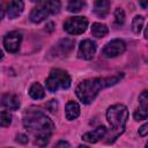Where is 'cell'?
Masks as SVG:
<instances>
[{"label":"cell","mask_w":148,"mask_h":148,"mask_svg":"<svg viewBox=\"0 0 148 148\" xmlns=\"http://www.w3.org/2000/svg\"><path fill=\"white\" fill-rule=\"evenodd\" d=\"M30 1H32V2H42L43 0H30Z\"/></svg>","instance_id":"83f0119b"},{"label":"cell","mask_w":148,"mask_h":148,"mask_svg":"<svg viewBox=\"0 0 148 148\" xmlns=\"http://www.w3.org/2000/svg\"><path fill=\"white\" fill-rule=\"evenodd\" d=\"M145 37L148 38V25H147V28H146V30H145Z\"/></svg>","instance_id":"4316f807"},{"label":"cell","mask_w":148,"mask_h":148,"mask_svg":"<svg viewBox=\"0 0 148 148\" xmlns=\"http://www.w3.org/2000/svg\"><path fill=\"white\" fill-rule=\"evenodd\" d=\"M139 134L141 136H145V135H148V123L143 124L140 128H139Z\"/></svg>","instance_id":"603a6c76"},{"label":"cell","mask_w":148,"mask_h":148,"mask_svg":"<svg viewBox=\"0 0 148 148\" xmlns=\"http://www.w3.org/2000/svg\"><path fill=\"white\" fill-rule=\"evenodd\" d=\"M108 133V130L104 127V126H99L97 127L96 130L94 131H90V132H87L86 134H83L82 139L89 143H95L97 141H99L101 139H104L105 135Z\"/></svg>","instance_id":"8fae6325"},{"label":"cell","mask_w":148,"mask_h":148,"mask_svg":"<svg viewBox=\"0 0 148 148\" xmlns=\"http://www.w3.org/2000/svg\"><path fill=\"white\" fill-rule=\"evenodd\" d=\"M146 146H147V147H148V142H147V143H146Z\"/></svg>","instance_id":"f1b7e54d"},{"label":"cell","mask_w":148,"mask_h":148,"mask_svg":"<svg viewBox=\"0 0 148 148\" xmlns=\"http://www.w3.org/2000/svg\"><path fill=\"white\" fill-rule=\"evenodd\" d=\"M65 113H66V118L67 120H73L76 119L80 116V106L77 103L69 101L66 104V109H65Z\"/></svg>","instance_id":"9a60e30c"},{"label":"cell","mask_w":148,"mask_h":148,"mask_svg":"<svg viewBox=\"0 0 148 148\" xmlns=\"http://www.w3.org/2000/svg\"><path fill=\"white\" fill-rule=\"evenodd\" d=\"M83 7H86V2L83 0H69L67 3V10L71 13H77Z\"/></svg>","instance_id":"ac0fdd59"},{"label":"cell","mask_w":148,"mask_h":148,"mask_svg":"<svg viewBox=\"0 0 148 148\" xmlns=\"http://www.w3.org/2000/svg\"><path fill=\"white\" fill-rule=\"evenodd\" d=\"M71 145L68 143V142H66V141H59V142H57L56 143V147H69Z\"/></svg>","instance_id":"d4e9b609"},{"label":"cell","mask_w":148,"mask_h":148,"mask_svg":"<svg viewBox=\"0 0 148 148\" xmlns=\"http://www.w3.org/2000/svg\"><path fill=\"white\" fill-rule=\"evenodd\" d=\"M96 53V44L90 40V39H84L80 43L79 51H77V57L81 59H92V57Z\"/></svg>","instance_id":"30bf717a"},{"label":"cell","mask_w":148,"mask_h":148,"mask_svg":"<svg viewBox=\"0 0 148 148\" xmlns=\"http://www.w3.org/2000/svg\"><path fill=\"white\" fill-rule=\"evenodd\" d=\"M28 140H29L28 136L24 135V134H18V135L16 136V141H18V142H21V143H27Z\"/></svg>","instance_id":"cb8c5ba5"},{"label":"cell","mask_w":148,"mask_h":148,"mask_svg":"<svg viewBox=\"0 0 148 148\" xmlns=\"http://www.w3.org/2000/svg\"><path fill=\"white\" fill-rule=\"evenodd\" d=\"M133 117L135 120H143L148 117V91L143 90L139 96V108L134 111Z\"/></svg>","instance_id":"9c48e42d"},{"label":"cell","mask_w":148,"mask_h":148,"mask_svg":"<svg viewBox=\"0 0 148 148\" xmlns=\"http://www.w3.org/2000/svg\"><path fill=\"white\" fill-rule=\"evenodd\" d=\"M106 119L111 128V135H110V141H109L111 142L116 138H118L125 130V126L128 119L127 108L123 104H114L110 106L106 111Z\"/></svg>","instance_id":"7a4b0ae2"},{"label":"cell","mask_w":148,"mask_h":148,"mask_svg":"<svg viewBox=\"0 0 148 148\" xmlns=\"http://www.w3.org/2000/svg\"><path fill=\"white\" fill-rule=\"evenodd\" d=\"M23 125L35 138L37 146H46L54 131V124L42 111L36 109L27 110L23 117Z\"/></svg>","instance_id":"6da1fadb"},{"label":"cell","mask_w":148,"mask_h":148,"mask_svg":"<svg viewBox=\"0 0 148 148\" xmlns=\"http://www.w3.org/2000/svg\"><path fill=\"white\" fill-rule=\"evenodd\" d=\"M10 123H12V116H10V113L7 112V111H2L1 112V120H0L1 126L2 127H7V126L10 125Z\"/></svg>","instance_id":"7402d4cb"},{"label":"cell","mask_w":148,"mask_h":148,"mask_svg":"<svg viewBox=\"0 0 148 148\" xmlns=\"http://www.w3.org/2000/svg\"><path fill=\"white\" fill-rule=\"evenodd\" d=\"M1 105L8 110H17L20 108V99L16 95L3 94L1 97Z\"/></svg>","instance_id":"7c38bea8"},{"label":"cell","mask_w":148,"mask_h":148,"mask_svg":"<svg viewBox=\"0 0 148 148\" xmlns=\"http://www.w3.org/2000/svg\"><path fill=\"white\" fill-rule=\"evenodd\" d=\"M22 40V35L18 31H10L8 32L5 37H3V46L5 49L10 52V53H15L21 44Z\"/></svg>","instance_id":"ba28073f"},{"label":"cell","mask_w":148,"mask_h":148,"mask_svg":"<svg viewBox=\"0 0 148 148\" xmlns=\"http://www.w3.org/2000/svg\"><path fill=\"white\" fill-rule=\"evenodd\" d=\"M108 31H109L108 27L102 23H94L91 27V34H92V36H95L97 38H102L104 36H106Z\"/></svg>","instance_id":"e0dca14e"},{"label":"cell","mask_w":148,"mask_h":148,"mask_svg":"<svg viewBox=\"0 0 148 148\" xmlns=\"http://www.w3.org/2000/svg\"><path fill=\"white\" fill-rule=\"evenodd\" d=\"M126 50V45L121 39H113L103 47V54L106 58H114L123 54Z\"/></svg>","instance_id":"52a82bcc"},{"label":"cell","mask_w":148,"mask_h":148,"mask_svg":"<svg viewBox=\"0 0 148 148\" xmlns=\"http://www.w3.org/2000/svg\"><path fill=\"white\" fill-rule=\"evenodd\" d=\"M71 86V76L62 69H52L46 79V89L56 92L59 89H67Z\"/></svg>","instance_id":"5b68a950"},{"label":"cell","mask_w":148,"mask_h":148,"mask_svg":"<svg viewBox=\"0 0 148 148\" xmlns=\"http://www.w3.org/2000/svg\"><path fill=\"white\" fill-rule=\"evenodd\" d=\"M114 21H116V24L118 25H121L125 21V13L121 8H117L114 10Z\"/></svg>","instance_id":"44dd1931"},{"label":"cell","mask_w":148,"mask_h":148,"mask_svg":"<svg viewBox=\"0 0 148 148\" xmlns=\"http://www.w3.org/2000/svg\"><path fill=\"white\" fill-rule=\"evenodd\" d=\"M139 2H140V5H141V7L148 8V0H139Z\"/></svg>","instance_id":"484cf974"},{"label":"cell","mask_w":148,"mask_h":148,"mask_svg":"<svg viewBox=\"0 0 148 148\" xmlns=\"http://www.w3.org/2000/svg\"><path fill=\"white\" fill-rule=\"evenodd\" d=\"M88 27V20L84 16L68 17L64 23V29L71 35H80L86 31Z\"/></svg>","instance_id":"8992f818"},{"label":"cell","mask_w":148,"mask_h":148,"mask_svg":"<svg viewBox=\"0 0 148 148\" xmlns=\"http://www.w3.org/2000/svg\"><path fill=\"white\" fill-rule=\"evenodd\" d=\"M110 9L109 0H96L94 3V13L98 17H105Z\"/></svg>","instance_id":"5bb4252c"},{"label":"cell","mask_w":148,"mask_h":148,"mask_svg":"<svg viewBox=\"0 0 148 148\" xmlns=\"http://www.w3.org/2000/svg\"><path fill=\"white\" fill-rule=\"evenodd\" d=\"M108 87L106 79L102 77H95V79H89L82 81L77 87H76V96L77 98L83 103V104H90L97 94L99 92L101 89Z\"/></svg>","instance_id":"3957f363"},{"label":"cell","mask_w":148,"mask_h":148,"mask_svg":"<svg viewBox=\"0 0 148 148\" xmlns=\"http://www.w3.org/2000/svg\"><path fill=\"white\" fill-rule=\"evenodd\" d=\"M61 8V2L59 0H47L39 2L38 6H36L31 13H30V20L34 23H39L44 21L49 15L58 14Z\"/></svg>","instance_id":"277c9868"},{"label":"cell","mask_w":148,"mask_h":148,"mask_svg":"<svg viewBox=\"0 0 148 148\" xmlns=\"http://www.w3.org/2000/svg\"><path fill=\"white\" fill-rule=\"evenodd\" d=\"M143 27V17L141 15H136L132 21V30L135 34H139Z\"/></svg>","instance_id":"d6986e66"},{"label":"cell","mask_w":148,"mask_h":148,"mask_svg":"<svg viewBox=\"0 0 148 148\" xmlns=\"http://www.w3.org/2000/svg\"><path fill=\"white\" fill-rule=\"evenodd\" d=\"M73 45H74V40H71V39H64V40H61L60 43H59V49L61 50V52L62 53H68L71 50H72V47H73Z\"/></svg>","instance_id":"ffe728a7"},{"label":"cell","mask_w":148,"mask_h":148,"mask_svg":"<svg viewBox=\"0 0 148 148\" xmlns=\"http://www.w3.org/2000/svg\"><path fill=\"white\" fill-rule=\"evenodd\" d=\"M24 9V2L23 0H12L8 10H7V15L9 18H15L18 15H21V13Z\"/></svg>","instance_id":"4fadbf2b"},{"label":"cell","mask_w":148,"mask_h":148,"mask_svg":"<svg viewBox=\"0 0 148 148\" xmlns=\"http://www.w3.org/2000/svg\"><path fill=\"white\" fill-rule=\"evenodd\" d=\"M29 95L34 99H42L45 96V91L39 83H34L29 89Z\"/></svg>","instance_id":"2e32d148"}]
</instances>
